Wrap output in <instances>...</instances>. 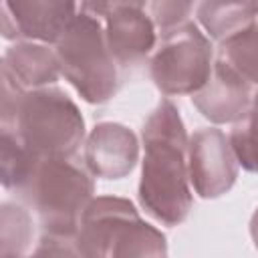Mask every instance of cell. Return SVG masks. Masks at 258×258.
I'll list each match as a JSON object with an SVG mask.
<instances>
[{
    "mask_svg": "<svg viewBox=\"0 0 258 258\" xmlns=\"http://www.w3.org/2000/svg\"><path fill=\"white\" fill-rule=\"evenodd\" d=\"M218 62L244 83H258V24L244 28L224 42Z\"/></svg>",
    "mask_w": 258,
    "mask_h": 258,
    "instance_id": "4fadbf2b",
    "label": "cell"
},
{
    "mask_svg": "<svg viewBox=\"0 0 258 258\" xmlns=\"http://www.w3.org/2000/svg\"><path fill=\"white\" fill-rule=\"evenodd\" d=\"M252 234H254V240H256V246H258V214L254 216V224H252Z\"/></svg>",
    "mask_w": 258,
    "mask_h": 258,
    "instance_id": "ac0fdd59",
    "label": "cell"
},
{
    "mask_svg": "<svg viewBox=\"0 0 258 258\" xmlns=\"http://www.w3.org/2000/svg\"><path fill=\"white\" fill-rule=\"evenodd\" d=\"M56 60L87 101L99 103L115 93L113 54L91 14H81L71 22L58 40Z\"/></svg>",
    "mask_w": 258,
    "mask_h": 258,
    "instance_id": "5b68a950",
    "label": "cell"
},
{
    "mask_svg": "<svg viewBox=\"0 0 258 258\" xmlns=\"http://www.w3.org/2000/svg\"><path fill=\"white\" fill-rule=\"evenodd\" d=\"M234 2H236L238 6H242V8H244L248 14H252V16L258 12V0H234Z\"/></svg>",
    "mask_w": 258,
    "mask_h": 258,
    "instance_id": "e0dca14e",
    "label": "cell"
},
{
    "mask_svg": "<svg viewBox=\"0 0 258 258\" xmlns=\"http://www.w3.org/2000/svg\"><path fill=\"white\" fill-rule=\"evenodd\" d=\"M14 189L32 206L46 230L44 236L77 242L87 200L93 183L83 167L69 157H48L36 161Z\"/></svg>",
    "mask_w": 258,
    "mask_h": 258,
    "instance_id": "3957f363",
    "label": "cell"
},
{
    "mask_svg": "<svg viewBox=\"0 0 258 258\" xmlns=\"http://www.w3.org/2000/svg\"><path fill=\"white\" fill-rule=\"evenodd\" d=\"M107 44L113 56L121 62H133L147 54L153 44L151 22L139 8H119L111 14Z\"/></svg>",
    "mask_w": 258,
    "mask_h": 258,
    "instance_id": "9c48e42d",
    "label": "cell"
},
{
    "mask_svg": "<svg viewBox=\"0 0 258 258\" xmlns=\"http://www.w3.org/2000/svg\"><path fill=\"white\" fill-rule=\"evenodd\" d=\"M2 137L32 159L71 157L83 137V119L58 91H36L2 101Z\"/></svg>",
    "mask_w": 258,
    "mask_h": 258,
    "instance_id": "7a4b0ae2",
    "label": "cell"
},
{
    "mask_svg": "<svg viewBox=\"0 0 258 258\" xmlns=\"http://www.w3.org/2000/svg\"><path fill=\"white\" fill-rule=\"evenodd\" d=\"M189 169L191 181L204 198L220 196L232 185L236 177L234 157L220 131L208 129L196 133L191 141Z\"/></svg>",
    "mask_w": 258,
    "mask_h": 258,
    "instance_id": "ba28073f",
    "label": "cell"
},
{
    "mask_svg": "<svg viewBox=\"0 0 258 258\" xmlns=\"http://www.w3.org/2000/svg\"><path fill=\"white\" fill-rule=\"evenodd\" d=\"M77 252L87 256L161 254L163 236L143 224L123 200H99L85 208L77 232Z\"/></svg>",
    "mask_w": 258,
    "mask_h": 258,
    "instance_id": "277c9868",
    "label": "cell"
},
{
    "mask_svg": "<svg viewBox=\"0 0 258 258\" xmlns=\"http://www.w3.org/2000/svg\"><path fill=\"white\" fill-rule=\"evenodd\" d=\"M248 83L240 81L226 67L216 62V81L206 87L200 95H196V105L202 113L214 121H230L242 117L248 105Z\"/></svg>",
    "mask_w": 258,
    "mask_h": 258,
    "instance_id": "30bf717a",
    "label": "cell"
},
{
    "mask_svg": "<svg viewBox=\"0 0 258 258\" xmlns=\"http://www.w3.org/2000/svg\"><path fill=\"white\" fill-rule=\"evenodd\" d=\"M232 151L246 169L258 171V95L232 131Z\"/></svg>",
    "mask_w": 258,
    "mask_h": 258,
    "instance_id": "5bb4252c",
    "label": "cell"
},
{
    "mask_svg": "<svg viewBox=\"0 0 258 258\" xmlns=\"http://www.w3.org/2000/svg\"><path fill=\"white\" fill-rule=\"evenodd\" d=\"M145 161L139 185L143 208L159 222L173 226L189 210L185 167V133L171 103L159 105L143 129Z\"/></svg>",
    "mask_w": 258,
    "mask_h": 258,
    "instance_id": "6da1fadb",
    "label": "cell"
},
{
    "mask_svg": "<svg viewBox=\"0 0 258 258\" xmlns=\"http://www.w3.org/2000/svg\"><path fill=\"white\" fill-rule=\"evenodd\" d=\"M135 143L131 133L119 125H101L89 143L91 167L107 177H119L133 167Z\"/></svg>",
    "mask_w": 258,
    "mask_h": 258,
    "instance_id": "8fae6325",
    "label": "cell"
},
{
    "mask_svg": "<svg viewBox=\"0 0 258 258\" xmlns=\"http://www.w3.org/2000/svg\"><path fill=\"white\" fill-rule=\"evenodd\" d=\"M58 60L38 44H20L6 52L4 56V75L16 83L26 87L44 85L56 79Z\"/></svg>",
    "mask_w": 258,
    "mask_h": 258,
    "instance_id": "7c38bea8",
    "label": "cell"
},
{
    "mask_svg": "<svg viewBox=\"0 0 258 258\" xmlns=\"http://www.w3.org/2000/svg\"><path fill=\"white\" fill-rule=\"evenodd\" d=\"M191 8V0H153V12L157 22L167 28L179 24Z\"/></svg>",
    "mask_w": 258,
    "mask_h": 258,
    "instance_id": "9a60e30c",
    "label": "cell"
},
{
    "mask_svg": "<svg viewBox=\"0 0 258 258\" xmlns=\"http://www.w3.org/2000/svg\"><path fill=\"white\" fill-rule=\"evenodd\" d=\"M75 0H4V26L16 36L42 42L60 40L71 26Z\"/></svg>",
    "mask_w": 258,
    "mask_h": 258,
    "instance_id": "52a82bcc",
    "label": "cell"
},
{
    "mask_svg": "<svg viewBox=\"0 0 258 258\" xmlns=\"http://www.w3.org/2000/svg\"><path fill=\"white\" fill-rule=\"evenodd\" d=\"M145 0H83L85 12L91 16H103L113 14L119 8H139Z\"/></svg>",
    "mask_w": 258,
    "mask_h": 258,
    "instance_id": "2e32d148",
    "label": "cell"
},
{
    "mask_svg": "<svg viewBox=\"0 0 258 258\" xmlns=\"http://www.w3.org/2000/svg\"><path fill=\"white\" fill-rule=\"evenodd\" d=\"M212 50L194 24L167 30L153 58L151 75L165 93H189L210 79Z\"/></svg>",
    "mask_w": 258,
    "mask_h": 258,
    "instance_id": "8992f818",
    "label": "cell"
}]
</instances>
